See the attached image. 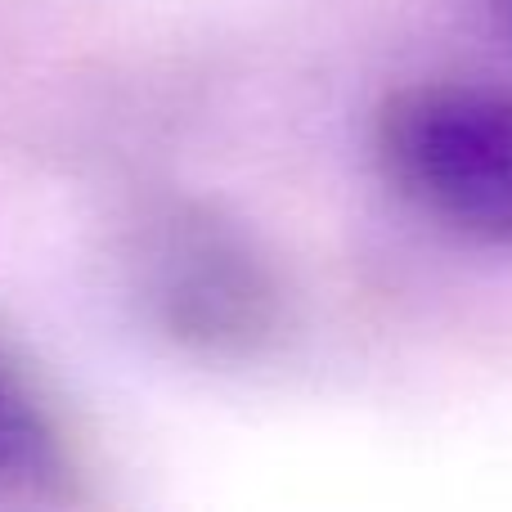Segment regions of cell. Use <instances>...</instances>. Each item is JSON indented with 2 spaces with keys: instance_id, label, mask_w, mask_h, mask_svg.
<instances>
[{
  "instance_id": "3957f363",
  "label": "cell",
  "mask_w": 512,
  "mask_h": 512,
  "mask_svg": "<svg viewBox=\"0 0 512 512\" xmlns=\"http://www.w3.org/2000/svg\"><path fill=\"white\" fill-rule=\"evenodd\" d=\"M77 445L32 364L0 337V495L72 499Z\"/></svg>"
},
{
  "instance_id": "277c9868",
  "label": "cell",
  "mask_w": 512,
  "mask_h": 512,
  "mask_svg": "<svg viewBox=\"0 0 512 512\" xmlns=\"http://www.w3.org/2000/svg\"><path fill=\"white\" fill-rule=\"evenodd\" d=\"M495 14H499V27L512 36V0H495Z\"/></svg>"
},
{
  "instance_id": "7a4b0ae2",
  "label": "cell",
  "mask_w": 512,
  "mask_h": 512,
  "mask_svg": "<svg viewBox=\"0 0 512 512\" xmlns=\"http://www.w3.org/2000/svg\"><path fill=\"white\" fill-rule=\"evenodd\" d=\"M373 153L387 185L445 234L512 248V86L414 81L373 113Z\"/></svg>"
},
{
  "instance_id": "6da1fadb",
  "label": "cell",
  "mask_w": 512,
  "mask_h": 512,
  "mask_svg": "<svg viewBox=\"0 0 512 512\" xmlns=\"http://www.w3.org/2000/svg\"><path fill=\"white\" fill-rule=\"evenodd\" d=\"M117 265L149 333L194 360H256L288 324V288L265 243L207 198H144L126 216Z\"/></svg>"
}]
</instances>
